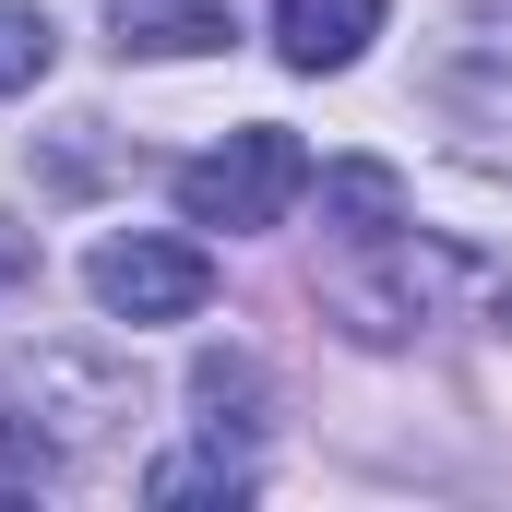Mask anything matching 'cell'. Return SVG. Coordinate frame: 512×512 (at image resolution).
I'll return each instance as SVG.
<instances>
[{
  "label": "cell",
  "instance_id": "cell-1",
  "mask_svg": "<svg viewBox=\"0 0 512 512\" xmlns=\"http://www.w3.org/2000/svg\"><path fill=\"white\" fill-rule=\"evenodd\" d=\"M298 191H310V155H298V131H274V120L227 131L215 155H191V167H179V215H191V227H227V239L286 227V203H298Z\"/></svg>",
  "mask_w": 512,
  "mask_h": 512
},
{
  "label": "cell",
  "instance_id": "cell-2",
  "mask_svg": "<svg viewBox=\"0 0 512 512\" xmlns=\"http://www.w3.org/2000/svg\"><path fill=\"white\" fill-rule=\"evenodd\" d=\"M84 286H96V310H120V322H191V310L215 298V262L191 251V239H96V251H84Z\"/></svg>",
  "mask_w": 512,
  "mask_h": 512
},
{
  "label": "cell",
  "instance_id": "cell-3",
  "mask_svg": "<svg viewBox=\"0 0 512 512\" xmlns=\"http://www.w3.org/2000/svg\"><path fill=\"white\" fill-rule=\"evenodd\" d=\"M358 251H370V274H358V286H334V310H346V334L393 346V334L453 286V251H417V239H358Z\"/></svg>",
  "mask_w": 512,
  "mask_h": 512
},
{
  "label": "cell",
  "instance_id": "cell-4",
  "mask_svg": "<svg viewBox=\"0 0 512 512\" xmlns=\"http://www.w3.org/2000/svg\"><path fill=\"white\" fill-rule=\"evenodd\" d=\"M382 36V0H274V48L286 72H346Z\"/></svg>",
  "mask_w": 512,
  "mask_h": 512
},
{
  "label": "cell",
  "instance_id": "cell-5",
  "mask_svg": "<svg viewBox=\"0 0 512 512\" xmlns=\"http://www.w3.org/2000/svg\"><path fill=\"white\" fill-rule=\"evenodd\" d=\"M227 36H239L227 0H120V48H143V60H203Z\"/></svg>",
  "mask_w": 512,
  "mask_h": 512
},
{
  "label": "cell",
  "instance_id": "cell-6",
  "mask_svg": "<svg viewBox=\"0 0 512 512\" xmlns=\"http://www.w3.org/2000/svg\"><path fill=\"white\" fill-rule=\"evenodd\" d=\"M322 227H334V239H393V227H405V179H393L382 155L322 167Z\"/></svg>",
  "mask_w": 512,
  "mask_h": 512
},
{
  "label": "cell",
  "instance_id": "cell-7",
  "mask_svg": "<svg viewBox=\"0 0 512 512\" xmlns=\"http://www.w3.org/2000/svg\"><path fill=\"white\" fill-rule=\"evenodd\" d=\"M441 96L477 120V155L512 167V60H453V72H441Z\"/></svg>",
  "mask_w": 512,
  "mask_h": 512
},
{
  "label": "cell",
  "instance_id": "cell-8",
  "mask_svg": "<svg viewBox=\"0 0 512 512\" xmlns=\"http://www.w3.org/2000/svg\"><path fill=\"white\" fill-rule=\"evenodd\" d=\"M191 405H203V429L227 441V417H251V405H262V358H239V346L191 358Z\"/></svg>",
  "mask_w": 512,
  "mask_h": 512
},
{
  "label": "cell",
  "instance_id": "cell-9",
  "mask_svg": "<svg viewBox=\"0 0 512 512\" xmlns=\"http://www.w3.org/2000/svg\"><path fill=\"white\" fill-rule=\"evenodd\" d=\"M48 60H60V36H48V12H36V0H0V96H24V84H48Z\"/></svg>",
  "mask_w": 512,
  "mask_h": 512
},
{
  "label": "cell",
  "instance_id": "cell-10",
  "mask_svg": "<svg viewBox=\"0 0 512 512\" xmlns=\"http://www.w3.org/2000/svg\"><path fill=\"white\" fill-rule=\"evenodd\" d=\"M501 322H512V286H501Z\"/></svg>",
  "mask_w": 512,
  "mask_h": 512
}]
</instances>
